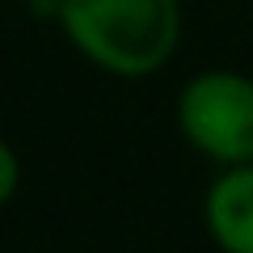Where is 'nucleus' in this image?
I'll list each match as a JSON object with an SVG mask.
<instances>
[{
	"instance_id": "nucleus-1",
	"label": "nucleus",
	"mask_w": 253,
	"mask_h": 253,
	"mask_svg": "<svg viewBox=\"0 0 253 253\" xmlns=\"http://www.w3.org/2000/svg\"><path fill=\"white\" fill-rule=\"evenodd\" d=\"M55 21L81 59L118 81L156 76L181 42V0H55Z\"/></svg>"
},
{
	"instance_id": "nucleus-2",
	"label": "nucleus",
	"mask_w": 253,
	"mask_h": 253,
	"mask_svg": "<svg viewBox=\"0 0 253 253\" xmlns=\"http://www.w3.org/2000/svg\"><path fill=\"white\" fill-rule=\"evenodd\" d=\"M177 131L215 169L253 165V76L236 68L194 72L177 93Z\"/></svg>"
},
{
	"instance_id": "nucleus-3",
	"label": "nucleus",
	"mask_w": 253,
	"mask_h": 253,
	"mask_svg": "<svg viewBox=\"0 0 253 253\" xmlns=\"http://www.w3.org/2000/svg\"><path fill=\"white\" fill-rule=\"evenodd\" d=\"M203 228L219 253H253V165H232L211 177Z\"/></svg>"
},
{
	"instance_id": "nucleus-4",
	"label": "nucleus",
	"mask_w": 253,
	"mask_h": 253,
	"mask_svg": "<svg viewBox=\"0 0 253 253\" xmlns=\"http://www.w3.org/2000/svg\"><path fill=\"white\" fill-rule=\"evenodd\" d=\"M17 181H21V161L13 144H0V203L17 199Z\"/></svg>"
}]
</instances>
